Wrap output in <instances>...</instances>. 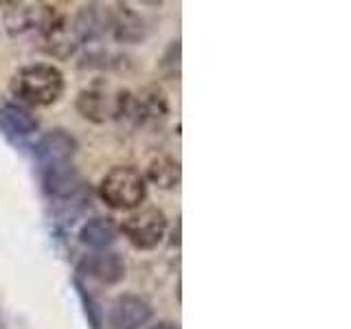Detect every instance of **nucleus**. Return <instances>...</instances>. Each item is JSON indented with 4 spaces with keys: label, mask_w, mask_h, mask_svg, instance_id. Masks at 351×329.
Wrapping results in <instances>:
<instances>
[{
    "label": "nucleus",
    "mask_w": 351,
    "mask_h": 329,
    "mask_svg": "<svg viewBox=\"0 0 351 329\" xmlns=\"http://www.w3.org/2000/svg\"><path fill=\"white\" fill-rule=\"evenodd\" d=\"M119 90H110L104 82H95L80 90L75 99V108L86 121L93 123H106L117 114Z\"/></svg>",
    "instance_id": "20e7f679"
},
{
    "label": "nucleus",
    "mask_w": 351,
    "mask_h": 329,
    "mask_svg": "<svg viewBox=\"0 0 351 329\" xmlns=\"http://www.w3.org/2000/svg\"><path fill=\"white\" fill-rule=\"evenodd\" d=\"M53 20L55 9L49 5H11L5 14V25L11 36H25V33L44 36Z\"/></svg>",
    "instance_id": "39448f33"
},
{
    "label": "nucleus",
    "mask_w": 351,
    "mask_h": 329,
    "mask_svg": "<svg viewBox=\"0 0 351 329\" xmlns=\"http://www.w3.org/2000/svg\"><path fill=\"white\" fill-rule=\"evenodd\" d=\"M160 71L169 77V80H178L180 77V42H171L169 49L165 51L160 60Z\"/></svg>",
    "instance_id": "dca6fc26"
},
{
    "label": "nucleus",
    "mask_w": 351,
    "mask_h": 329,
    "mask_svg": "<svg viewBox=\"0 0 351 329\" xmlns=\"http://www.w3.org/2000/svg\"><path fill=\"white\" fill-rule=\"evenodd\" d=\"M152 318V305L138 294H121L110 307L112 329H141Z\"/></svg>",
    "instance_id": "0eeeda50"
},
{
    "label": "nucleus",
    "mask_w": 351,
    "mask_h": 329,
    "mask_svg": "<svg viewBox=\"0 0 351 329\" xmlns=\"http://www.w3.org/2000/svg\"><path fill=\"white\" fill-rule=\"evenodd\" d=\"M66 88L64 73L55 64H29L14 73L9 82V93L18 106L49 108L58 103Z\"/></svg>",
    "instance_id": "f257e3e1"
},
{
    "label": "nucleus",
    "mask_w": 351,
    "mask_h": 329,
    "mask_svg": "<svg viewBox=\"0 0 351 329\" xmlns=\"http://www.w3.org/2000/svg\"><path fill=\"white\" fill-rule=\"evenodd\" d=\"M119 239V224L112 217H90L80 228V241L88 248L106 250Z\"/></svg>",
    "instance_id": "ddd939ff"
},
{
    "label": "nucleus",
    "mask_w": 351,
    "mask_h": 329,
    "mask_svg": "<svg viewBox=\"0 0 351 329\" xmlns=\"http://www.w3.org/2000/svg\"><path fill=\"white\" fill-rule=\"evenodd\" d=\"M108 29L117 42L136 44L147 36V25L130 5H117V9L108 11Z\"/></svg>",
    "instance_id": "1a4fd4ad"
},
{
    "label": "nucleus",
    "mask_w": 351,
    "mask_h": 329,
    "mask_svg": "<svg viewBox=\"0 0 351 329\" xmlns=\"http://www.w3.org/2000/svg\"><path fill=\"white\" fill-rule=\"evenodd\" d=\"M80 270L88 277L97 279L99 283L106 285H114L119 281L125 279V261L119 252H110V250H99L95 255H88Z\"/></svg>",
    "instance_id": "9d476101"
},
{
    "label": "nucleus",
    "mask_w": 351,
    "mask_h": 329,
    "mask_svg": "<svg viewBox=\"0 0 351 329\" xmlns=\"http://www.w3.org/2000/svg\"><path fill=\"white\" fill-rule=\"evenodd\" d=\"M75 288H77V292H80V299L84 303V312L88 316V323H90L93 329H101V325H104L101 323V307L97 305V301L93 299L90 292H86V288L82 285L80 279H75Z\"/></svg>",
    "instance_id": "2eb2a0df"
},
{
    "label": "nucleus",
    "mask_w": 351,
    "mask_h": 329,
    "mask_svg": "<svg viewBox=\"0 0 351 329\" xmlns=\"http://www.w3.org/2000/svg\"><path fill=\"white\" fill-rule=\"evenodd\" d=\"M119 233H123L130 244L138 250H154L167 235V215L158 206L136 208L134 213L123 217V222L119 224Z\"/></svg>",
    "instance_id": "7ed1b4c3"
},
{
    "label": "nucleus",
    "mask_w": 351,
    "mask_h": 329,
    "mask_svg": "<svg viewBox=\"0 0 351 329\" xmlns=\"http://www.w3.org/2000/svg\"><path fill=\"white\" fill-rule=\"evenodd\" d=\"M82 186H84L82 175L71 162L53 164V167L44 169V189L53 197L69 200V197H75L82 191Z\"/></svg>",
    "instance_id": "9b49d317"
},
{
    "label": "nucleus",
    "mask_w": 351,
    "mask_h": 329,
    "mask_svg": "<svg viewBox=\"0 0 351 329\" xmlns=\"http://www.w3.org/2000/svg\"><path fill=\"white\" fill-rule=\"evenodd\" d=\"M40 121L29 108L18 103H5L0 106V130L11 138H25L38 132Z\"/></svg>",
    "instance_id": "f8f14e48"
},
{
    "label": "nucleus",
    "mask_w": 351,
    "mask_h": 329,
    "mask_svg": "<svg viewBox=\"0 0 351 329\" xmlns=\"http://www.w3.org/2000/svg\"><path fill=\"white\" fill-rule=\"evenodd\" d=\"M77 151V138L66 130H51L47 132L36 145H33V156L44 169L53 164L71 162Z\"/></svg>",
    "instance_id": "423d86ee"
},
{
    "label": "nucleus",
    "mask_w": 351,
    "mask_h": 329,
    "mask_svg": "<svg viewBox=\"0 0 351 329\" xmlns=\"http://www.w3.org/2000/svg\"><path fill=\"white\" fill-rule=\"evenodd\" d=\"M44 49L51 53L53 58L66 60L82 47L80 36H77L75 22L69 16H55V20L49 25V29L44 31Z\"/></svg>",
    "instance_id": "6e6552de"
},
{
    "label": "nucleus",
    "mask_w": 351,
    "mask_h": 329,
    "mask_svg": "<svg viewBox=\"0 0 351 329\" xmlns=\"http://www.w3.org/2000/svg\"><path fill=\"white\" fill-rule=\"evenodd\" d=\"M149 329H180L176 323H171V321H160V323H156V325H152Z\"/></svg>",
    "instance_id": "f3484780"
},
{
    "label": "nucleus",
    "mask_w": 351,
    "mask_h": 329,
    "mask_svg": "<svg viewBox=\"0 0 351 329\" xmlns=\"http://www.w3.org/2000/svg\"><path fill=\"white\" fill-rule=\"evenodd\" d=\"M101 200L117 211H134L147 197V180L132 164H117L99 182Z\"/></svg>",
    "instance_id": "f03ea898"
},
{
    "label": "nucleus",
    "mask_w": 351,
    "mask_h": 329,
    "mask_svg": "<svg viewBox=\"0 0 351 329\" xmlns=\"http://www.w3.org/2000/svg\"><path fill=\"white\" fill-rule=\"evenodd\" d=\"M145 180L156 184L158 189H176L180 184V162L169 154H156L147 162Z\"/></svg>",
    "instance_id": "4468645a"
}]
</instances>
